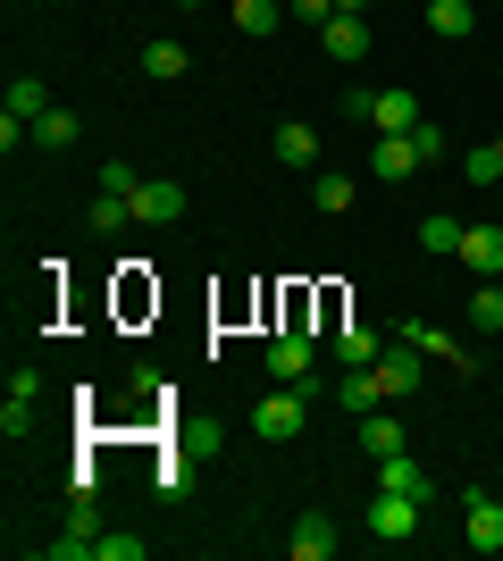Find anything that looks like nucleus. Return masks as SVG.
Segmentation results:
<instances>
[{
  "mask_svg": "<svg viewBox=\"0 0 503 561\" xmlns=\"http://www.w3.org/2000/svg\"><path fill=\"white\" fill-rule=\"evenodd\" d=\"M311 394H319V369L311 377H277V394L252 402V436H261V445H294L302 420H311Z\"/></svg>",
  "mask_w": 503,
  "mask_h": 561,
  "instance_id": "1",
  "label": "nucleus"
},
{
  "mask_svg": "<svg viewBox=\"0 0 503 561\" xmlns=\"http://www.w3.org/2000/svg\"><path fill=\"white\" fill-rule=\"evenodd\" d=\"M461 545H470V553H503V503L487 486L461 494Z\"/></svg>",
  "mask_w": 503,
  "mask_h": 561,
  "instance_id": "2",
  "label": "nucleus"
},
{
  "mask_svg": "<svg viewBox=\"0 0 503 561\" xmlns=\"http://www.w3.org/2000/svg\"><path fill=\"white\" fill-rule=\"evenodd\" d=\"M369 369H378L386 402H411V394H420V344H403V335H386V352L369 360Z\"/></svg>",
  "mask_w": 503,
  "mask_h": 561,
  "instance_id": "3",
  "label": "nucleus"
},
{
  "mask_svg": "<svg viewBox=\"0 0 503 561\" xmlns=\"http://www.w3.org/2000/svg\"><path fill=\"white\" fill-rule=\"evenodd\" d=\"M420 494H386L378 486V503H369V537H386V545H403V537H420Z\"/></svg>",
  "mask_w": 503,
  "mask_h": 561,
  "instance_id": "4",
  "label": "nucleus"
},
{
  "mask_svg": "<svg viewBox=\"0 0 503 561\" xmlns=\"http://www.w3.org/2000/svg\"><path fill=\"white\" fill-rule=\"evenodd\" d=\"M126 202H135V218H144V227H176V218H185V185H176V176H144Z\"/></svg>",
  "mask_w": 503,
  "mask_h": 561,
  "instance_id": "5",
  "label": "nucleus"
},
{
  "mask_svg": "<svg viewBox=\"0 0 503 561\" xmlns=\"http://www.w3.org/2000/svg\"><path fill=\"white\" fill-rule=\"evenodd\" d=\"M43 553H50V561H84V553H101V512H93V494H76L68 537H50Z\"/></svg>",
  "mask_w": 503,
  "mask_h": 561,
  "instance_id": "6",
  "label": "nucleus"
},
{
  "mask_svg": "<svg viewBox=\"0 0 503 561\" xmlns=\"http://www.w3.org/2000/svg\"><path fill=\"white\" fill-rule=\"evenodd\" d=\"M353 445L369 453V461H386V453H411V427H403V411H369V420H353Z\"/></svg>",
  "mask_w": 503,
  "mask_h": 561,
  "instance_id": "7",
  "label": "nucleus"
},
{
  "mask_svg": "<svg viewBox=\"0 0 503 561\" xmlns=\"http://www.w3.org/2000/svg\"><path fill=\"white\" fill-rule=\"evenodd\" d=\"M411 168H428L411 135H378V142H369V176H378V185H403Z\"/></svg>",
  "mask_w": 503,
  "mask_h": 561,
  "instance_id": "8",
  "label": "nucleus"
},
{
  "mask_svg": "<svg viewBox=\"0 0 503 561\" xmlns=\"http://www.w3.org/2000/svg\"><path fill=\"white\" fill-rule=\"evenodd\" d=\"M369 126H378V135H411V126H420V93L378 84V93H369Z\"/></svg>",
  "mask_w": 503,
  "mask_h": 561,
  "instance_id": "9",
  "label": "nucleus"
},
{
  "mask_svg": "<svg viewBox=\"0 0 503 561\" xmlns=\"http://www.w3.org/2000/svg\"><path fill=\"white\" fill-rule=\"evenodd\" d=\"M335 545H344V528H335L328 512H302V519H294V537H286V553L294 561H328Z\"/></svg>",
  "mask_w": 503,
  "mask_h": 561,
  "instance_id": "10",
  "label": "nucleus"
},
{
  "mask_svg": "<svg viewBox=\"0 0 503 561\" xmlns=\"http://www.w3.org/2000/svg\"><path fill=\"white\" fill-rule=\"evenodd\" d=\"M311 369H319V352H311V335H302V328L268 335V377H311Z\"/></svg>",
  "mask_w": 503,
  "mask_h": 561,
  "instance_id": "11",
  "label": "nucleus"
},
{
  "mask_svg": "<svg viewBox=\"0 0 503 561\" xmlns=\"http://www.w3.org/2000/svg\"><path fill=\"white\" fill-rule=\"evenodd\" d=\"M428 34L436 43H470L479 34V0H428Z\"/></svg>",
  "mask_w": 503,
  "mask_h": 561,
  "instance_id": "12",
  "label": "nucleus"
},
{
  "mask_svg": "<svg viewBox=\"0 0 503 561\" xmlns=\"http://www.w3.org/2000/svg\"><path fill=\"white\" fill-rule=\"evenodd\" d=\"M395 335H403V344H420V360H445V369H470V352H461L454 335H436L428 319H403Z\"/></svg>",
  "mask_w": 503,
  "mask_h": 561,
  "instance_id": "13",
  "label": "nucleus"
},
{
  "mask_svg": "<svg viewBox=\"0 0 503 561\" xmlns=\"http://www.w3.org/2000/svg\"><path fill=\"white\" fill-rule=\"evenodd\" d=\"M328 344H335V360H344V369H369V360L386 352V335H378V328H361V319H344Z\"/></svg>",
  "mask_w": 503,
  "mask_h": 561,
  "instance_id": "14",
  "label": "nucleus"
},
{
  "mask_svg": "<svg viewBox=\"0 0 503 561\" xmlns=\"http://www.w3.org/2000/svg\"><path fill=\"white\" fill-rule=\"evenodd\" d=\"M335 402H344V420H369L386 402V386H378V369H344V386H335Z\"/></svg>",
  "mask_w": 503,
  "mask_h": 561,
  "instance_id": "15",
  "label": "nucleus"
},
{
  "mask_svg": "<svg viewBox=\"0 0 503 561\" xmlns=\"http://www.w3.org/2000/svg\"><path fill=\"white\" fill-rule=\"evenodd\" d=\"M319 43H328V59H369V25H361V18H344V9H335V18L319 25Z\"/></svg>",
  "mask_w": 503,
  "mask_h": 561,
  "instance_id": "16",
  "label": "nucleus"
},
{
  "mask_svg": "<svg viewBox=\"0 0 503 561\" xmlns=\"http://www.w3.org/2000/svg\"><path fill=\"white\" fill-rule=\"evenodd\" d=\"M378 486L386 494H420V503H428V469H420V461H411V453H386V461H378Z\"/></svg>",
  "mask_w": 503,
  "mask_h": 561,
  "instance_id": "17",
  "label": "nucleus"
},
{
  "mask_svg": "<svg viewBox=\"0 0 503 561\" xmlns=\"http://www.w3.org/2000/svg\"><path fill=\"white\" fill-rule=\"evenodd\" d=\"M454 260H470V268L495 277V268H503V227H495V218H487V227H461V252Z\"/></svg>",
  "mask_w": 503,
  "mask_h": 561,
  "instance_id": "18",
  "label": "nucleus"
},
{
  "mask_svg": "<svg viewBox=\"0 0 503 561\" xmlns=\"http://www.w3.org/2000/svg\"><path fill=\"white\" fill-rule=\"evenodd\" d=\"M277 168H319V135L302 126V117H286V126H277Z\"/></svg>",
  "mask_w": 503,
  "mask_h": 561,
  "instance_id": "19",
  "label": "nucleus"
},
{
  "mask_svg": "<svg viewBox=\"0 0 503 561\" xmlns=\"http://www.w3.org/2000/svg\"><path fill=\"white\" fill-rule=\"evenodd\" d=\"M311 202H319L328 218H344V210H353V176H335V168H311Z\"/></svg>",
  "mask_w": 503,
  "mask_h": 561,
  "instance_id": "20",
  "label": "nucleus"
},
{
  "mask_svg": "<svg viewBox=\"0 0 503 561\" xmlns=\"http://www.w3.org/2000/svg\"><path fill=\"white\" fill-rule=\"evenodd\" d=\"M76 135H84V126H76V110H59V101H50V110L34 117V142H43V151H68Z\"/></svg>",
  "mask_w": 503,
  "mask_h": 561,
  "instance_id": "21",
  "label": "nucleus"
},
{
  "mask_svg": "<svg viewBox=\"0 0 503 561\" xmlns=\"http://www.w3.org/2000/svg\"><path fill=\"white\" fill-rule=\"evenodd\" d=\"M236 25L261 43V34H277V25H286V0H236Z\"/></svg>",
  "mask_w": 503,
  "mask_h": 561,
  "instance_id": "22",
  "label": "nucleus"
},
{
  "mask_svg": "<svg viewBox=\"0 0 503 561\" xmlns=\"http://www.w3.org/2000/svg\"><path fill=\"white\" fill-rule=\"evenodd\" d=\"M420 252H461V218L454 210H428V218H420Z\"/></svg>",
  "mask_w": 503,
  "mask_h": 561,
  "instance_id": "23",
  "label": "nucleus"
},
{
  "mask_svg": "<svg viewBox=\"0 0 503 561\" xmlns=\"http://www.w3.org/2000/svg\"><path fill=\"white\" fill-rule=\"evenodd\" d=\"M144 68H151V84H168V76H185L193 59H185V43H168V34H160V43H144Z\"/></svg>",
  "mask_w": 503,
  "mask_h": 561,
  "instance_id": "24",
  "label": "nucleus"
},
{
  "mask_svg": "<svg viewBox=\"0 0 503 561\" xmlns=\"http://www.w3.org/2000/svg\"><path fill=\"white\" fill-rule=\"evenodd\" d=\"M470 328H479V335H503V285H495V277L470 294Z\"/></svg>",
  "mask_w": 503,
  "mask_h": 561,
  "instance_id": "25",
  "label": "nucleus"
},
{
  "mask_svg": "<svg viewBox=\"0 0 503 561\" xmlns=\"http://www.w3.org/2000/svg\"><path fill=\"white\" fill-rule=\"evenodd\" d=\"M0 110H9V117H25V126H34V117L50 110V93H43V84H34V76H18V84H9V101H0Z\"/></svg>",
  "mask_w": 503,
  "mask_h": 561,
  "instance_id": "26",
  "label": "nucleus"
},
{
  "mask_svg": "<svg viewBox=\"0 0 503 561\" xmlns=\"http://www.w3.org/2000/svg\"><path fill=\"white\" fill-rule=\"evenodd\" d=\"M126 218H135V202H126V193H101L93 210H84V227H93V234H118Z\"/></svg>",
  "mask_w": 503,
  "mask_h": 561,
  "instance_id": "27",
  "label": "nucleus"
},
{
  "mask_svg": "<svg viewBox=\"0 0 503 561\" xmlns=\"http://www.w3.org/2000/svg\"><path fill=\"white\" fill-rule=\"evenodd\" d=\"M461 176H470V185H503V151H495V142H479V151L461 160Z\"/></svg>",
  "mask_w": 503,
  "mask_h": 561,
  "instance_id": "28",
  "label": "nucleus"
},
{
  "mask_svg": "<svg viewBox=\"0 0 503 561\" xmlns=\"http://www.w3.org/2000/svg\"><path fill=\"white\" fill-rule=\"evenodd\" d=\"M25 427H34V402L9 394V402H0V436H25Z\"/></svg>",
  "mask_w": 503,
  "mask_h": 561,
  "instance_id": "29",
  "label": "nucleus"
},
{
  "mask_svg": "<svg viewBox=\"0 0 503 561\" xmlns=\"http://www.w3.org/2000/svg\"><path fill=\"white\" fill-rule=\"evenodd\" d=\"M135 185H144V176H135L126 160H101V193H135Z\"/></svg>",
  "mask_w": 503,
  "mask_h": 561,
  "instance_id": "30",
  "label": "nucleus"
},
{
  "mask_svg": "<svg viewBox=\"0 0 503 561\" xmlns=\"http://www.w3.org/2000/svg\"><path fill=\"white\" fill-rule=\"evenodd\" d=\"M101 561H144V537H101Z\"/></svg>",
  "mask_w": 503,
  "mask_h": 561,
  "instance_id": "31",
  "label": "nucleus"
},
{
  "mask_svg": "<svg viewBox=\"0 0 503 561\" xmlns=\"http://www.w3.org/2000/svg\"><path fill=\"white\" fill-rule=\"evenodd\" d=\"M286 9H294L302 25H328V18H335V0H286Z\"/></svg>",
  "mask_w": 503,
  "mask_h": 561,
  "instance_id": "32",
  "label": "nucleus"
},
{
  "mask_svg": "<svg viewBox=\"0 0 503 561\" xmlns=\"http://www.w3.org/2000/svg\"><path fill=\"white\" fill-rule=\"evenodd\" d=\"M335 9H344V18H361V9H369V0H335Z\"/></svg>",
  "mask_w": 503,
  "mask_h": 561,
  "instance_id": "33",
  "label": "nucleus"
},
{
  "mask_svg": "<svg viewBox=\"0 0 503 561\" xmlns=\"http://www.w3.org/2000/svg\"><path fill=\"white\" fill-rule=\"evenodd\" d=\"M176 9H202V0H176Z\"/></svg>",
  "mask_w": 503,
  "mask_h": 561,
  "instance_id": "34",
  "label": "nucleus"
},
{
  "mask_svg": "<svg viewBox=\"0 0 503 561\" xmlns=\"http://www.w3.org/2000/svg\"><path fill=\"white\" fill-rule=\"evenodd\" d=\"M495 151H503V135H495Z\"/></svg>",
  "mask_w": 503,
  "mask_h": 561,
  "instance_id": "35",
  "label": "nucleus"
}]
</instances>
